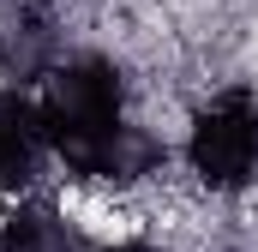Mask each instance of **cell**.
<instances>
[{"label": "cell", "mask_w": 258, "mask_h": 252, "mask_svg": "<svg viewBox=\"0 0 258 252\" xmlns=\"http://www.w3.org/2000/svg\"><path fill=\"white\" fill-rule=\"evenodd\" d=\"M42 156H48V132L36 102L18 84L0 90V186H30L42 174Z\"/></svg>", "instance_id": "277c9868"}, {"label": "cell", "mask_w": 258, "mask_h": 252, "mask_svg": "<svg viewBox=\"0 0 258 252\" xmlns=\"http://www.w3.org/2000/svg\"><path fill=\"white\" fill-rule=\"evenodd\" d=\"M96 252H162V246H150V240H120V246H96Z\"/></svg>", "instance_id": "8992f818"}, {"label": "cell", "mask_w": 258, "mask_h": 252, "mask_svg": "<svg viewBox=\"0 0 258 252\" xmlns=\"http://www.w3.org/2000/svg\"><path fill=\"white\" fill-rule=\"evenodd\" d=\"M0 252H90L78 240V228L48 204H18L0 222Z\"/></svg>", "instance_id": "5b68a950"}, {"label": "cell", "mask_w": 258, "mask_h": 252, "mask_svg": "<svg viewBox=\"0 0 258 252\" xmlns=\"http://www.w3.org/2000/svg\"><path fill=\"white\" fill-rule=\"evenodd\" d=\"M36 114L48 132V150L60 156L78 180L132 186L162 168V138L126 120V84L120 66L102 54H60V66L42 78Z\"/></svg>", "instance_id": "6da1fadb"}, {"label": "cell", "mask_w": 258, "mask_h": 252, "mask_svg": "<svg viewBox=\"0 0 258 252\" xmlns=\"http://www.w3.org/2000/svg\"><path fill=\"white\" fill-rule=\"evenodd\" d=\"M186 162L210 192H240L258 174V96L222 90L198 108L186 132Z\"/></svg>", "instance_id": "7a4b0ae2"}, {"label": "cell", "mask_w": 258, "mask_h": 252, "mask_svg": "<svg viewBox=\"0 0 258 252\" xmlns=\"http://www.w3.org/2000/svg\"><path fill=\"white\" fill-rule=\"evenodd\" d=\"M60 66V18L48 0H6L0 6V72L24 90Z\"/></svg>", "instance_id": "3957f363"}]
</instances>
